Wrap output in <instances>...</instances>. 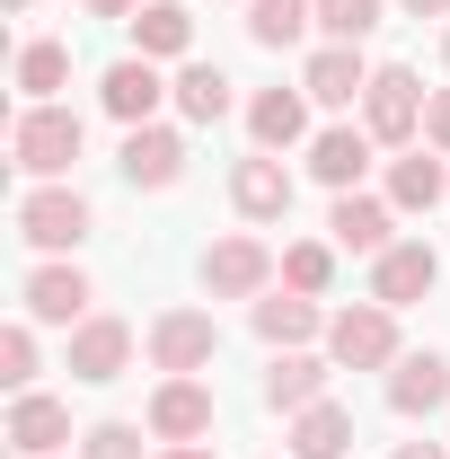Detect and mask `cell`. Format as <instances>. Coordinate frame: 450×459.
I'll use <instances>...</instances> for the list:
<instances>
[{
    "mask_svg": "<svg viewBox=\"0 0 450 459\" xmlns=\"http://www.w3.org/2000/svg\"><path fill=\"white\" fill-rule=\"evenodd\" d=\"M133 45H142V62H177L195 45V18H186L177 0H151V9L133 18Z\"/></svg>",
    "mask_w": 450,
    "mask_h": 459,
    "instance_id": "obj_22",
    "label": "cell"
},
{
    "mask_svg": "<svg viewBox=\"0 0 450 459\" xmlns=\"http://www.w3.org/2000/svg\"><path fill=\"white\" fill-rule=\"evenodd\" d=\"M133 362V327L124 318H80L71 327V380H115Z\"/></svg>",
    "mask_w": 450,
    "mask_h": 459,
    "instance_id": "obj_8",
    "label": "cell"
},
{
    "mask_svg": "<svg viewBox=\"0 0 450 459\" xmlns=\"http://www.w3.org/2000/svg\"><path fill=\"white\" fill-rule=\"evenodd\" d=\"M80 142H89V133H80L71 107H27L18 133H9V160H18L27 177H62L71 160H80Z\"/></svg>",
    "mask_w": 450,
    "mask_h": 459,
    "instance_id": "obj_2",
    "label": "cell"
},
{
    "mask_svg": "<svg viewBox=\"0 0 450 459\" xmlns=\"http://www.w3.org/2000/svg\"><path fill=\"white\" fill-rule=\"evenodd\" d=\"M442 195H450V186H442V160H424V151L389 169V204H397V212H433Z\"/></svg>",
    "mask_w": 450,
    "mask_h": 459,
    "instance_id": "obj_26",
    "label": "cell"
},
{
    "mask_svg": "<svg viewBox=\"0 0 450 459\" xmlns=\"http://www.w3.org/2000/svg\"><path fill=\"white\" fill-rule=\"evenodd\" d=\"M362 133H371V142H415V133H424V89H415L406 62H380V71H371V89H362Z\"/></svg>",
    "mask_w": 450,
    "mask_h": 459,
    "instance_id": "obj_3",
    "label": "cell"
},
{
    "mask_svg": "<svg viewBox=\"0 0 450 459\" xmlns=\"http://www.w3.org/2000/svg\"><path fill=\"white\" fill-rule=\"evenodd\" d=\"M0 380H9V389H27V380H36V327H27V318H18V327H0Z\"/></svg>",
    "mask_w": 450,
    "mask_h": 459,
    "instance_id": "obj_30",
    "label": "cell"
},
{
    "mask_svg": "<svg viewBox=\"0 0 450 459\" xmlns=\"http://www.w3.org/2000/svg\"><path fill=\"white\" fill-rule=\"evenodd\" d=\"M151 433H160V442H203V433H212V389H203V380H160Z\"/></svg>",
    "mask_w": 450,
    "mask_h": 459,
    "instance_id": "obj_9",
    "label": "cell"
},
{
    "mask_svg": "<svg viewBox=\"0 0 450 459\" xmlns=\"http://www.w3.org/2000/svg\"><path fill=\"white\" fill-rule=\"evenodd\" d=\"M433 283H442V256L424 238H397L389 256H371V300L380 309H406V300H424Z\"/></svg>",
    "mask_w": 450,
    "mask_h": 459,
    "instance_id": "obj_6",
    "label": "cell"
},
{
    "mask_svg": "<svg viewBox=\"0 0 450 459\" xmlns=\"http://www.w3.org/2000/svg\"><path fill=\"white\" fill-rule=\"evenodd\" d=\"M18 238H27V247H80V238H89V195L36 186V195L18 204Z\"/></svg>",
    "mask_w": 450,
    "mask_h": 459,
    "instance_id": "obj_4",
    "label": "cell"
},
{
    "mask_svg": "<svg viewBox=\"0 0 450 459\" xmlns=\"http://www.w3.org/2000/svg\"><path fill=\"white\" fill-rule=\"evenodd\" d=\"M9 9H27V0H9Z\"/></svg>",
    "mask_w": 450,
    "mask_h": 459,
    "instance_id": "obj_38",
    "label": "cell"
},
{
    "mask_svg": "<svg viewBox=\"0 0 450 459\" xmlns=\"http://www.w3.org/2000/svg\"><path fill=\"white\" fill-rule=\"evenodd\" d=\"M442 62H450V36H442Z\"/></svg>",
    "mask_w": 450,
    "mask_h": 459,
    "instance_id": "obj_37",
    "label": "cell"
},
{
    "mask_svg": "<svg viewBox=\"0 0 450 459\" xmlns=\"http://www.w3.org/2000/svg\"><path fill=\"white\" fill-rule=\"evenodd\" d=\"M256 336L265 344H309V336H327V318H318V300L309 291H291V300H256Z\"/></svg>",
    "mask_w": 450,
    "mask_h": 459,
    "instance_id": "obj_23",
    "label": "cell"
},
{
    "mask_svg": "<svg viewBox=\"0 0 450 459\" xmlns=\"http://www.w3.org/2000/svg\"><path fill=\"white\" fill-rule=\"evenodd\" d=\"M160 459H212V451H203V442H169Z\"/></svg>",
    "mask_w": 450,
    "mask_h": 459,
    "instance_id": "obj_34",
    "label": "cell"
},
{
    "mask_svg": "<svg viewBox=\"0 0 450 459\" xmlns=\"http://www.w3.org/2000/svg\"><path fill=\"white\" fill-rule=\"evenodd\" d=\"M80 309H89V274H80V265H36V274H27V318L71 327Z\"/></svg>",
    "mask_w": 450,
    "mask_h": 459,
    "instance_id": "obj_18",
    "label": "cell"
},
{
    "mask_svg": "<svg viewBox=\"0 0 450 459\" xmlns=\"http://www.w3.org/2000/svg\"><path fill=\"white\" fill-rule=\"evenodd\" d=\"M327 230H336V247H353V256H389V204L380 195H336V212H327Z\"/></svg>",
    "mask_w": 450,
    "mask_h": 459,
    "instance_id": "obj_17",
    "label": "cell"
},
{
    "mask_svg": "<svg viewBox=\"0 0 450 459\" xmlns=\"http://www.w3.org/2000/svg\"><path fill=\"white\" fill-rule=\"evenodd\" d=\"M327 362H336V371H389L397 362V309H380V300L336 309V318H327Z\"/></svg>",
    "mask_w": 450,
    "mask_h": 459,
    "instance_id": "obj_1",
    "label": "cell"
},
{
    "mask_svg": "<svg viewBox=\"0 0 450 459\" xmlns=\"http://www.w3.org/2000/svg\"><path fill=\"white\" fill-rule=\"evenodd\" d=\"M380 27V0H318V36L327 45H362Z\"/></svg>",
    "mask_w": 450,
    "mask_h": 459,
    "instance_id": "obj_28",
    "label": "cell"
},
{
    "mask_svg": "<svg viewBox=\"0 0 450 459\" xmlns=\"http://www.w3.org/2000/svg\"><path fill=\"white\" fill-rule=\"evenodd\" d=\"M282 283H291V291H309V300H318V291L336 283V256H327L318 238H300V247H282Z\"/></svg>",
    "mask_w": 450,
    "mask_h": 459,
    "instance_id": "obj_29",
    "label": "cell"
},
{
    "mask_svg": "<svg viewBox=\"0 0 450 459\" xmlns=\"http://www.w3.org/2000/svg\"><path fill=\"white\" fill-rule=\"evenodd\" d=\"M80 459H142V433H133V424H98Z\"/></svg>",
    "mask_w": 450,
    "mask_h": 459,
    "instance_id": "obj_31",
    "label": "cell"
},
{
    "mask_svg": "<svg viewBox=\"0 0 450 459\" xmlns=\"http://www.w3.org/2000/svg\"><path fill=\"white\" fill-rule=\"evenodd\" d=\"M389 459H442V451H433V442H406V451H389Z\"/></svg>",
    "mask_w": 450,
    "mask_h": 459,
    "instance_id": "obj_36",
    "label": "cell"
},
{
    "mask_svg": "<svg viewBox=\"0 0 450 459\" xmlns=\"http://www.w3.org/2000/svg\"><path fill=\"white\" fill-rule=\"evenodd\" d=\"M327 371H336V362H318V353L282 344V353H274V371H265V398L300 415V406H318V398H327Z\"/></svg>",
    "mask_w": 450,
    "mask_h": 459,
    "instance_id": "obj_19",
    "label": "cell"
},
{
    "mask_svg": "<svg viewBox=\"0 0 450 459\" xmlns=\"http://www.w3.org/2000/svg\"><path fill=\"white\" fill-rule=\"evenodd\" d=\"M9 442L27 459H54L62 442H71V406L62 398H36V389H18V406H9Z\"/></svg>",
    "mask_w": 450,
    "mask_h": 459,
    "instance_id": "obj_15",
    "label": "cell"
},
{
    "mask_svg": "<svg viewBox=\"0 0 450 459\" xmlns=\"http://www.w3.org/2000/svg\"><path fill=\"white\" fill-rule=\"evenodd\" d=\"M98 18H133V9H151V0H89Z\"/></svg>",
    "mask_w": 450,
    "mask_h": 459,
    "instance_id": "obj_33",
    "label": "cell"
},
{
    "mask_svg": "<svg viewBox=\"0 0 450 459\" xmlns=\"http://www.w3.org/2000/svg\"><path fill=\"white\" fill-rule=\"evenodd\" d=\"M389 406H397V415H442V406H450V362H442V353H397Z\"/></svg>",
    "mask_w": 450,
    "mask_h": 459,
    "instance_id": "obj_10",
    "label": "cell"
},
{
    "mask_svg": "<svg viewBox=\"0 0 450 459\" xmlns=\"http://www.w3.org/2000/svg\"><path fill=\"white\" fill-rule=\"evenodd\" d=\"M98 98H107V115L133 133V124H151V115H160V98H169V89H160V71H151V62L133 54V62H115L107 80H98Z\"/></svg>",
    "mask_w": 450,
    "mask_h": 459,
    "instance_id": "obj_11",
    "label": "cell"
},
{
    "mask_svg": "<svg viewBox=\"0 0 450 459\" xmlns=\"http://www.w3.org/2000/svg\"><path fill=\"white\" fill-rule=\"evenodd\" d=\"M406 9H415V18H450V0H406Z\"/></svg>",
    "mask_w": 450,
    "mask_h": 459,
    "instance_id": "obj_35",
    "label": "cell"
},
{
    "mask_svg": "<svg viewBox=\"0 0 450 459\" xmlns=\"http://www.w3.org/2000/svg\"><path fill=\"white\" fill-rule=\"evenodd\" d=\"M212 353H221V327H212L203 309H169V318L151 327V362H160L169 380H195Z\"/></svg>",
    "mask_w": 450,
    "mask_h": 459,
    "instance_id": "obj_5",
    "label": "cell"
},
{
    "mask_svg": "<svg viewBox=\"0 0 450 459\" xmlns=\"http://www.w3.org/2000/svg\"><path fill=\"white\" fill-rule=\"evenodd\" d=\"M229 204H238L247 221H282V212H291V177H282V160H238V169H229Z\"/></svg>",
    "mask_w": 450,
    "mask_h": 459,
    "instance_id": "obj_16",
    "label": "cell"
},
{
    "mask_svg": "<svg viewBox=\"0 0 450 459\" xmlns=\"http://www.w3.org/2000/svg\"><path fill=\"white\" fill-rule=\"evenodd\" d=\"M344 451H353V415H344L336 398H318V406L291 415V459H344Z\"/></svg>",
    "mask_w": 450,
    "mask_h": 459,
    "instance_id": "obj_20",
    "label": "cell"
},
{
    "mask_svg": "<svg viewBox=\"0 0 450 459\" xmlns=\"http://www.w3.org/2000/svg\"><path fill=\"white\" fill-rule=\"evenodd\" d=\"M247 133H256V151H291V142L309 133V107H300V89H265V98L247 107Z\"/></svg>",
    "mask_w": 450,
    "mask_h": 459,
    "instance_id": "obj_21",
    "label": "cell"
},
{
    "mask_svg": "<svg viewBox=\"0 0 450 459\" xmlns=\"http://www.w3.org/2000/svg\"><path fill=\"white\" fill-rule=\"evenodd\" d=\"M124 177L133 186H177L186 177V142H177L169 124H133L124 133Z\"/></svg>",
    "mask_w": 450,
    "mask_h": 459,
    "instance_id": "obj_13",
    "label": "cell"
},
{
    "mask_svg": "<svg viewBox=\"0 0 450 459\" xmlns=\"http://www.w3.org/2000/svg\"><path fill=\"white\" fill-rule=\"evenodd\" d=\"M62 80H71V45H27V54H18V89H27L36 107H54Z\"/></svg>",
    "mask_w": 450,
    "mask_h": 459,
    "instance_id": "obj_27",
    "label": "cell"
},
{
    "mask_svg": "<svg viewBox=\"0 0 450 459\" xmlns=\"http://www.w3.org/2000/svg\"><path fill=\"white\" fill-rule=\"evenodd\" d=\"M300 27H318V0H247L256 45H300Z\"/></svg>",
    "mask_w": 450,
    "mask_h": 459,
    "instance_id": "obj_25",
    "label": "cell"
},
{
    "mask_svg": "<svg viewBox=\"0 0 450 459\" xmlns=\"http://www.w3.org/2000/svg\"><path fill=\"white\" fill-rule=\"evenodd\" d=\"M177 107H186V124H221L229 115V71L186 62V71H177Z\"/></svg>",
    "mask_w": 450,
    "mask_h": 459,
    "instance_id": "obj_24",
    "label": "cell"
},
{
    "mask_svg": "<svg viewBox=\"0 0 450 459\" xmlns=\"http://www.w3.org/2000/svg\"><path fill=\"white\" fill-rule=\"evenodd\" d=\"M362 169H371V133H353V124H327V133L309 142V177H318V186L353 195V186H362Z\"/></svg>",
    "mask_w": 450,
    "mask_h": 459,
    "instance_id": "obj_14",
    "label": "cell"
},
{
    "mask_svg": "<svg viewBox=\"0 0 450 459\" xmlns=\"http://www.w3.org/2000/svg\"><path fill=\"white\" fill-rule=\"evenodd\" d=\"M203 283L221 291V300H247V291L274 283V256H265V238H221L212 256H203Z\"/></svg>",
    "mask_w": 450,
    "mask_h": 459,
    "instance_id": "obj_7",
    "label": "cell"
},
{
    "mask_svg": "<svg viewBox=\"0 0 450 459\" xmlns=\"http://www.w3.org/2000/svg\"><path fill=\"white\" fill-rule=\"evenodd\" d=\"M300 89H309L318 107H353V98L371 89V62L353 54V45H318V54H309V71H300Z\"/></svg>",
    "mask_w": 450,
    "mask_h": 459,
    "instance_id": "obj_12",
    "label": "cell"
},
{
    "mask_svg": "<svg viewBox=\"0 0 450 459\" xmlns=\"http://www.w3.org/2000/svg\"><path fill=\"white\" fill-rule=\"evenodd\" d=\"M424 142H433V151H450V89L424 107Z\"/></svg>",
    "mask_w": 450,
    "mask_h": 459,
    "instance_id": "obj_32",
    "label": "cell"
}]
</instances>
